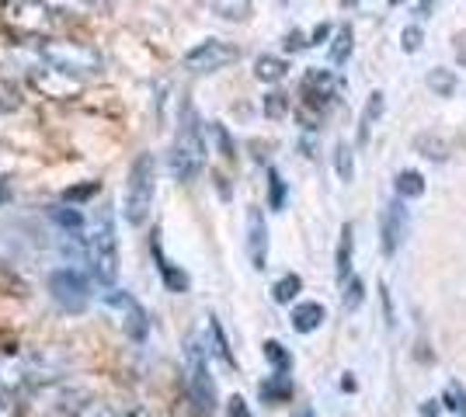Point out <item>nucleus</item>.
I'll return each instance as SVG.
<instances>
[{
  "mask_svg": "<svg viewBox=\"0 0 466 417\" xmlns=\"http://www.w3.org/2000/svg\"><path fill=\"white\" fill-rule=\"evenodd\" d=\"M442 414V400H435V397H428L421 407H418V417H439Z\"/></svg>",
  "mask_w": 466,
  "mask_h": 417,
  "instance_id": "nucleus-42",
  "label": "nucleus"
},
{
  "mask_svg": "<svg viewBox=\"0 0 466 417\" xmlns=\"http://www.w3.org/2000/svg\"><path fill=\"white\" fill-rule=\"evenodd\" d=\"M150 254H154L157 275H160V282H164V289H167V293H175V296H185V293L192 289V278L185 275L175 261L164 254V247H160L157 233H154V240H150Z\"/></svg>",
  "mask_w": 466,
  "mask_h": 417,
  "instance_id": "nucleus-14",
  "label": "nucleus"
},
{
  "mask_svg": "<svg viewBox=\"0 0 466 417\" xmlns=\"http://www.w3.org/2000/svg\"><path fill=\"white\" fill-rule=\"evenodd\" d=\"M157 199V160L154 154H139L129 164V174H126V192H122V216L129 226H147L150 213H154Z\"/></svg>",
  "mask_w": 466,
  "mask_h": 417,
  "instance_id": "nucleus-3",
  "label": "nucleus"
},
{
  "mask_svg": "<svg viewBox=\"0 0 466 417\" xmlns=\"http://www.w3.org/2000/svg\"><path fill=\"white\" fill-rule=\"evenodd\" d=\"M330 35H334V32H330V25H317V28L310 32V45H324Z\"/></svg>",
  "mask_w": 466,
  "mask_h": 417,
  "instance_id": "nucleus-43",
  "label": "nucleus"
},
{
  "mask_svg": "<svg viewBox=\"0 0 466 417\" xmlns=\"http://www.w3.org/2000/svg\"><path fill=\"white\" fill-rule=\"evenodd\" d=\"M334 171H338V178L345 181V184L355 181V157H351L349 143H338L334 146Z\"/></svg>",
  "mask_w": 466,
  "mask_h": 417,
  "instance_id": "nucleus-28",
  "label": "nucleus"
},
{
  "mask_svg": "<svg viewBox=\"0 0 466 417\" xmlns=\"http://www.w3.org/2000/svg\"><path fill=\"white\" fill-rule=\"evenodd\" d=\"M265 358H268L272 372H289L292 369V355L282 341H265Z\"/></svg>",
  "mask_w": 466,
  "mask_h": 417,
  "instance_id": "nucleus-29",
  "label": "nucleus"
},
{
  "mask_svg": "<svg viewBox=\"0 0 466 417\" xmlns=\"http://www.w3.org/2000/svg\"><path fill=\"white\" fill-rule=\"evenodd\" d=\"M452 49H456V60H460V66H466V32H460V35L452 39Z\"/></svg>",
  "mask_w": 466,
  "mask_h": 417,
  "instance_id": "nucleus-44",
  "label": "nucleus"
},
{
  "mask_svg": "<svg viewBox=\"0 0 466 417\" xmlns=\"http://www.w3.org/2000/svg\"><path fill=\"white\" fill-rule=\"evenodd\" d=\"M351 254H355V230L351 223L341 226V237H338V251H334V275H338V285H345L351 278Z\"/></svg>",
  "mask_w": 466,
  "mask_h": 417,
  "instance_id": "nucleus-18",
  "label": "nucleus"
},
{
  "mask_svg": "<svg viewBox=\"0 0 466 417\" xmlns=\"http://www.w3.org/2000/svg\"><path fill=\"white\" fill-rule=\"evenodd\" d=\"M70 417H118V414L108 403H101V400H84V403H77L70 411Z\"/></svg>",
  "mask_w": 466,
  "mask_h": 417,
  "instance_id": "nucleus-32",
  "label": "nucleus"
},
{
  "mask_svg": "<svg viewBox=\"0 0 466 417\" xmlns=\"http://www.w3.org/2000/svg\"><path fill=\"white\" fill-rule=\"evenodd\" d=\"M393 188H397V199L414 202L425 195V178H421V171H400L393 178Z\"/></svg>",
  "mask_w": 466,
  "mask_h": 417,
  "instance_id": "nucleus-22",
  "label": "nucleus"
},
{
  "mask_svg": "<svg viewBox=\"0 0 466 417\" xmlns=\"http://www.w3.org/2000/svg\"><path fill=\"white\" fill-rule=\"evenodd\" d=\"M380 299H383V317H387V327L393 331V327H397V313H393V299H390L387 282H380Z\"/></svg>",
  "mask_w": 466,
  "mask_h": 417,
  "instance_id": "nucleus-39",
  "label": "nucleus"
},
{
  "mask_svg": "<svg viewBox=\"0 0 466 417\" xmlns=\"http://www.w3.org/2000/svg\"><path fill=\"white\" fill-rule=\"evenodd\" d=\"M56 15H97L108 7V0H46Z\"/></svg>",
  "mask_w": 466,
  "mask_h": 417,
  "instance_id": "nucleus-24",
  "label": "nucleus"
},
{
  "mask_svg": "<svg viewBox=\"0 0 466 417\" xmlns=\"http://www.w3.org/2000/svg\"><path fill=\"white\" fill-rule=\"evenodd\" d=\"M408 237V209H404V199H390L380 213V247L383 254L393 258L400 251V243Z\"/></svg>",
  "mask_w": 466,
  "mask_h": 417,
  "instance_id": "nucleus-12",
  "label": "nucleus"
},
{
  "mask_svg": "<svg viewBox=\"0 0 466 417\" xmlns=\"http://www.w3.org/2000/svg\"><path fill=\"white\" fill-rule=\"evenodd\" d=\"M84 251H87V272L101 289H112L118 278V226L112 205H97L87 233H84Z\"/></svg>",
  "mask_w": 466,
  "mask_h": 417,
  "instance_id": "nucleus-1",
  "label": "nucleus"
},
{
  "mask_svg": "<svg viewBox=\"0 0 466 417\" xmlns=\"http://www.w3.org/2000/svg\"><path fill=\"white\" fill-rule=\"evenodd\" d=\"M282 45H286V53H299V49H307V45H310V35H303L299 28H292Z\"/></svg>",
  "mask_w": 466,
  "mask_h": 417,
  "instance_id": "nucleus-40",
  "label": "nucleus"
},
{
  "mask_svg": "<svg viewBox=\"0 0 466 417\" xmlns=\"http://www.w3.org/2000/svg\"><path fill=\"white\" fill-rule=\"evenodd\" d=\"M324 320H328V310H324V303H313V299H307V303H296L292 306V331L296 334H313V331H320L324 327Z\"/></svg>",
  "mask_w": 466,
  "mask_h": 417,
  "instance_id": "nucleus-15",
  "label": "nucleus"
},
{
  "mask_svg": "<svg viewBox=\"0 0 466 417\" xmlns=\"http://www.w3.org/2000/svg\"><path fill=\"white\" fill-rule=\"evenodd\" d=\"M303 293V278L299 275H282L279 282L272 285V299L279 303V306H289V303H296V296Z\"/></svg>",
  "mask_w": 466,
  "mask_h": 417,
  "instance_id": "nucleus-25",
  "label": "nucleus"
},
{
  "mask_svg": "<svg viewBox=\"0 0 466 417\" xmlns=\"http://www.w3.org/2000/svg\"><path fill=\"white\" fill-rule=\"evenodd\" d=\"M428 91L435 94V98H452L456 94V74L446 70V66H435V70H428Z\"/></svg>",
  "mask_w": 466,
  "mask_h": 417,
  "instance_id": "nucleus-23",
  "label": "nucleus"
},
{
  "mask_svg": "<svg viewBox=\"0 0 466 417\" xmlns=\"http://www.w3.org/2000/svg\"><path fill=\"white\" fill-rule=\"evenodd\" d=\"M21 108V91L11 80H0V112H15Z\"/></svg>",
  "mask_w": 466,
  "mask_h": 417,
  "instance_id": "nucleus-34",
  "label": "nucleus"
},
{
  "mask_svg": "<svg viewBox=\"0 0 466 417\" xmlns=\"http://www.w3.org/2000/svg\"><path fill=\"white\" fill-rule=\"evenodd\" d=\"M206 154H209V146H206L202 122L195 115L192 101H181V119H177L175 143H171V154H167L171 178L181 181V184H192L206 167Z\"/></svg>",
  "mask_w": 466,
  "mask_h": 417,
  "instance_id": "nucleus-2",
  "label": "nucleus"
},
{
  "mask_svg": "<svg viewBox=\"0 0 466 417\" xmlns=\"http://www.w3.org/2000/svg\"><path fill=\"white\" fill-rule=\"evenodd\" d=\"M97 192H101V184H97V181H87V184H80V188H70V192H63V202H70V205H80V202L95 199Z\"/></svg>",
  "mask_w": 466,
  "mask_h": 417,
  "instance_id": "nucleus-35",
  "label": "nucleus"
},
{
  "mask_svg": "<svg viewBox=\"0 0 466 417\" xmlns=\"http://www.w3.org/2000/svg\"><path fill=\"white\" fill-rule=\"evenodd\" d=\"M209 133H213L216 146H219V154H223V157H227V160H233V157H237V150H233V139H230V133H227V129H223V125H219V122H213V125H209Z\"/></svg>",
  "mask_w": 466,
  "mask_h": 417,
  "instance_id": "nucleus-37",
  "label": "nucleus"
},
{
  "mask_svg": "<svg viewBox=\"0 0 466 417\" xmlns=\"http://www.w3.org/2000/svg\"><path fill=\"white\" fill-rule=\"evenodd\" d=\"M185 386H188L195 411L202 417H213L219 397H216V379L213 365H209V344L198 334H188L185 341Z\"/></svg>",
  "mask_w": 466,
  "mask_h": 417,
  "instance_id": "nucleus-4",
  "label": "nucleus"
},
{
  "mask_svg": "<svg viewBox=\"0 0 466 417\" xmlns=\"http://www.w3.org/2000/svg\"><path fill=\"white\" fill-rule=\"evenodd\" d=\"M414 150L428 160H446L449 157V143L442 136H435V133H421V136L414 139Z\"/></svg>",
  "mask_w": 466,
  "mask_h": 417,
  "instance_id": "nucleus-26",
  "label": "nucleus"
},
{
  "mask_svg": "<svg viewBox=\"0 0 466 417\" xmlns=\"http://www.w3.org/2000/svg\"><path fill=\"white\" fill-rule=\"evenodd\" d=\"M227 417H254V414L244 397H230L227 400Z\"/></svg>",
  "mask_w": 466,
  "mask_h": 417,
  "instance_id": "nucleus-41",
  "label": "nucleus"
},
{
  "mask_svg": "<svg viewBox=\"0 0 466 417\" xmlns=\"http://www.w3.org/2000/svg\"><path fill=\"white\" fill-rule=\"evenodd\" d=\"M341 390H345V393H355V390H359V382L351 379V372H345V379H341Z\"/></svg>",
  "mask_w": 466,
  "mask_h": 417,
  "instance_id": "nucleus-45",
  "label": "nucleus"
},
{
  "mask_svg": "<svg viewBox=\"0 0 466 417\" xmlns=\"http://www.w3.org/2000/svg\"><path fill=\"white\" fill-rule=\"evenodd\" d=\"M299 94H303V108H313V112H328V104L338 98V77L330 74V70H320V66H313L303 74V84H299Z\"/></svg>",
  "mask_w": 466,
  "mask_h": 417,
  "instance_id": "nucleus-11",
  "label": "nucleus"
},
{
  "mask_svg": "<svg viewBox=\"0 0 466 417\" xmlns=\"http://www.w3.org/2000/svg\"><path fill=\"white\" fill-rule=\"evenodd\" d=\"M292 417H313V407L303 403V407H296V411H292Z\"/></svg>",
  "mask_w": 466,
  "mask_h": 417,
  "instance_id": "nucleus-47",
  "label": "nucleus"
},
{
  "mask_svg": "<svg viewBox=\"0 0 466 417\" xmlns=\"http://www.w3.org/2000/svg\"><path fill=\"white\" fill-rule=\"evenodd\" d=\"M390 4H400V0H390Z\"/></svg>",
  "mask_w": 466,
  "mask_h": 417,
  "instance_id": "nucleus-48",
  "label": "nucleus"
},
{
  "mask_svg": "<svg viewBox=\"0 0 466 417\" xmlns=\"http://www.w3.org/2000/svg\"><path fill=\"white\" fill-rule=\"evenodd\" d=\"M209 344H213V352L223 358L230 369H237V358H233V352H230V341H227V334H223V323H219L216 317H209Z\"/></svg>",
  "mask_w": 466,
  "mask_h": 417,
  "instance_id": "nucleus-27",
  "label": "nucleus"
},
{
  "mask_svg": "<svg viewBox=\"0 0 466 417\" xmlns=\"http://www.w3.org/2000/svg\"><path fill=\"white\" fill-rule=\"evenodd\" d=\"M244 247H248V261H251L254 272H265L268 268V223H265V213L251 205L248 209V219H244Z\"/></svg>",
  "mask_w": 466,
  "mask_h": 417,
  "instance_id": "nucleus-13",
  "label": "nucleus"
},
{
  "mask_svg": "<svg viewBox=\"0 0 466 417\" xmlns=\"http://www.w3.org/2000/svg\"><path fill=\"white\" fill-rule=\"evenodd\" d=\"M4 25L18 35H39L46 39L56 28V11L46 0H7L4 4Z\"/></svg>",
  "mask_w": 466,
  "mask_h": 417,
  "instance_id": "nucleus-8",
  "label": "nucleus"
},
{
  "mask_svg": "<svg viewBox=\"0 0 466 417\" xmlns=\"http://www.w3.org/2000/svg\"><path fill=\"white\" fill-rule=\"evenodd\" d=\"M49 296L59 310L80 313L91 303V272H80L77 264H63L56 272H49Z\"/></svg>",
  "mask_w": 466,
  "mask_h": 417,
  "instance_id": "nucleus-7",
  "label": "nucleus"
},
{
  "mask_svg": "<svg viewBox=\"0 0 466 417\" xmlns=\"http://www.w3.org/2000/svg\"><path fill=\"white\" fill-rule=\"evenodd\" d=\"M362 299H366V285H362V278L351 275L345 285H341V303H345V310L355 313L359 306H362Z\"/></svg>",
  "mask_w": 466,
  "mask_h": 417,
  "instance_id": "nucleus-30",
  "label": "nucleus"
},
{
  "mask_svg": "<svg viewBox=\"0 0 466 417\" xmlns=\"http://www.w3.org/2000/svg\"><path fill=\"white\" fill-rule=\"evenodd\" d=\"M101 306L116 317V323L122 327V334L133 341V344H143V341L150 338V317H147V310L139 306V299L133 293H126V289H105L101 293Z\"/></svg>",
  "mask_w": 466,
  "mask_h": 417,
  "instance_id": "nucleus-6",
  "label": "nucleus"
},
{
  "mask_svg": "<svg viewBox=\"0 0 466 417\" xmlns=\"http://www.w3.org/2000/svg\"><path fill=\"white\" fill-rule=\"evenodd\" d=\"M383 112H387V94H383V91H372L370 98H366V108H362V119H359V146L370 143L372 129L380 125Z\"/></svg>",
  "mask_w": 466,
  "mask_h": 417,
  "instance_id": "nucleus-16",
  "label": "nucleus"
},
{
  "mask_svg": "<svg viewBox=\"0 0 466 417\" xmlns=\"http://www.w3.org/2000/svg\"><path fill=\"white\" fill-rule=\"evenodd\" d=\"M39 56L74 77H91L101 70V53L77 39H39Z\"/></svg>",
  "mask_w": 466,
  "mask_h": 417,
  "instance_id": "nucleus-5",
  "label": "nucleus"
},
{
  "mask_svg": "<svg viewBox=\"0 0 466 417\" xmlns=\"http://www.w3.org/2000/svg\"><path fill=\"white\" fill-rule=\"evenodd\" d=\"M442 403H446L449 411H456L460 417H466V390L456 382V379L446 386V397H442Z\"/></svg>",
  "mask_w": 466,
  "mask_h": 417,
  "instance_id": "nucleus-33",
  "label": "nucleus"
},
{
  "mask_svg": "<svg viewBox=\"0 0 466 417\" xmlns=\"http://www.w3.org/2000/svg\"><path fill=\"white\" fill-rule=\"evenodd\" d=\"M421 39H425L421 25H408V28L400 32V49H404V53H418V49H421Z\"/></svg>",
  "mask_w": 466,
  "mask_h": 417,
  "instance_id": "nucleus-38",
  "label": "nucleus"
},
{
  "mask_svg": "<svg viewBox=\"0 0 466 417\" xmlns=\"http://www.w3.org/2000/svg\"><path fill=\"white\" fill-rule=\"evenodd\" d=\"M289 74V63L282 60V56H258L254 60V77L261 80V84H279V80Z\"/></svg>",
  "mask_w": 466,
  "mask_h": 417,
  "instance_id": "nucleus-21",
  "label": "nucleus"
},
{
  "mask_svg": "<svg viewBox=\"0 0 466 417\" xmlns=\"http://www.w3.org/2000/svg\"><path fill=\"white\" fill-rule=\"evenodd\" d=\"M0 417H15V403L11 400H0Z\"/></svg>",
  "mask_w": 466,
  "mask_h": 417,
  "instance_id": "nucleus-46",
  "label": "nucleus"
},
{
  "mask_svg": "<svg viewBox=\"0 0 466 417\" xmlns=\"http://www.w3.org/2000/svg\"><path fill=\"white\" fill-rule=\"evenodd\" d=\"M351 45H355L351 25H338L334 35H330V66H345L351 56Z\"/></svg>",
  "mask_w": 466,
  "mask_h": 417,
  "instance_id": "nucleus-20",
  "label": "nucleus"
},
{
  "mask_svg": "<svg viewBox=\"0 0 466 417\" xmlns=\"http://www.w3.org/2000/svg\"><path fill=\"white\" fill-rule=\"evenodd\" d=\"M268 209L272 213L286 209V181H282V174L275 167H268Z\"/></svg>",
  "mask_w": 466,
  "mask_h": 417,
  "instance_id": "nucleus-31",
  "label": "nucleus"
},
{
  "mask_svg": "<svg viewBox=\"0 0 466 417\" xmlns=\"http://www.w3.org/2000/svg\"><path fill=\"white\" fill-rule=\"evenodd\" d=\"M49 219L56 223L63 233H70V237H84L87 233V219L80 213V205H49Z\"/></svg>",
  "mask_w": 466,
  "mask_h": 417,
  "instance_id": "nucleus-17",
  "label": "nucleus"
},
{
  "mask_svg": "<svg viewBox=\"0 0 466 417\" xmlns=\"http://www.w3.org/2000/svg\"><path fill=\"white\" fill-rule=\"evenodd\" d=\"M286 112H289V98H286L282 91H272V94L265 98V115H268V119H282Z\"/></svg>",
  "mask_w": 466,
  "mask_h": 417,
  "instance_id": "nucleus-36",
  "label": "nucleus"
},
{
  "mask_svg": "<svg viewBox=\"0 0 466 417\" xmlns=\"http://www.w3.org/2000/svg\"><path fill=\"white\" fill-rule=\"evenodd\" d=\"M237 63V45L223 39H206L192 45L185 56H181V66L188 70V74H216V70H223V66H230Z\"/></svg>",
  "mask_w": 466,
  "mask_h": 417,
  "instance_id": "nucleus-9",
  "label": "nucleus"
},
{
  "mask_svg": "<svg viewBox=\"0 0 466 417\" xmlns=\"http://www.w3.org/2000/svg\"><path fill=\"white\" fill-rule=\"evenodd\" d=\"M28 84L39 91L42 98H53V101H74L84 94V77H74L66 70H56V66H42V70H32L28 74Z\"/></svg>",
  "mask_w": 466,
  "mask_h": 417,
  "instance_id": "nucleus-10",
  "label": "nucleus"
},
{
  "mask_svg": "<svg viewBox=\"0 0 466 417\" xmlns=\"http://www.w3.org/2000/svg\"><path fill=\"white\" fill-rule=\"evenodd\" d=\"M258 393H261V400H265V403H272V407H275V403H289V400H292L289 372H272V376L258 386Z\"/></svg>",
  "mask_w": 466,
  "mask_h": 417,
  "instance_id": "nucleus-19",
  "label": "nucleus"
}]
</instances>
